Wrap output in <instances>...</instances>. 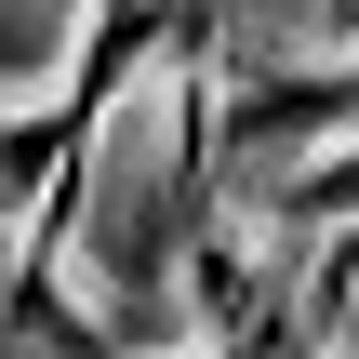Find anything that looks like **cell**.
Returning <instances> with one entry per match:
<instances>
[{"label":"cell","instance_id":"cell-1","mask_svg":"<svg viewBox=\"0 0 359 359\" xmlns=\"http://www.w3.org/2000/svg\"><path fill=\"white\" fill-rule=\"evenodd\" d=\"M280 213H293V226H306V213H320V226H333V213H359V147H346V160H306V173L280 187Z\"/></svg>","mask_w":359,"mask_h":359}]
</instances>
